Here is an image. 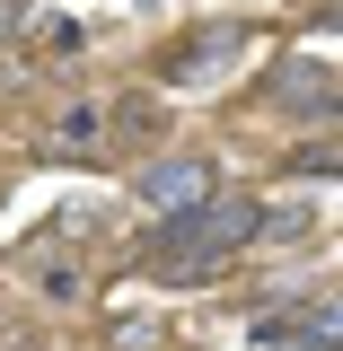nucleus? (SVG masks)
<instances>
[{
	"label": "nucleus",
	"instance_id": "nucleus-1",
	"mask_svg": "<svg viewBox=\"0 0 343 351\" xmlns=\"http://www.w3.org/2000/svg\"><path fill=\"white\" fill-rule=\"evenodd\" d=\"M256 211H264V193L220 184L194 211L150 219V228H141V263H150L159 281H176V290H203V281H220V272H238V263L256 255Z\"/></svg>",
	"mask_w": 343,
	"mask_h": 351
},
{
	"label": "nucleus",
	"instance_id": "nucleus-2",
	"mask_svg": "<svg viewBox=\"0 0 343 351\" xmlns=\"http://www.w3.org/2000/svg\"><path fill=\"white\" fill-rule=\"evenodd\" d=\"M256 114H273V123H291V132H335L343 123L335 62H326V53H282V62L256 80Z\"/></svg>",
	"mask_w": 343,
	"mask_h": 351
},
{
	"label": "nucleus",
	"instance_id": "nucleus-3",
	"mask_svg": "<svg viewBox=\"0 0 343 351\" xmlns=\"http://www.w3.org/2000/svg\"><path fill=\"white\" fill-rule=\"evenodd\" d=\"M256 44H264V27H247V18H212V27H194L185 44L159 53V80H168V88H220Z\"/></svg>",
	"mask_w": 343,
	"mask_h": 351
},
{
	"label": "nucleus",
	"instance_id": "nucleus-4",
	"mask_svg": "<svg viewBox=\"0 0 343 351\" xmlns=\"http://www.w3.org/2000/svg\"><path fill=\"white\" fill-rule=\"evenodd\" d=\"M220 184H229V167H220L212 149H159V158H141V176H132V202L150 219H168V211H194Z\"/></svg>",
	"mask_w": 343,
	"mask_h": 351
},
{
	"label": "nucleus",
	"instance_id": "nucleus-5",
	"mask_svg": "<svg viewBox=\"0 0 343 351\" xmlns=\"http://www.w3.org/2000/svg\"><path fill=\"white\" fill-rule=\"evenodd\" d=\"M247 334L256 351H343V307L335 290H308L291 307H247Z\"/></svg>",
	"mask_w": 343,
	"mask_h": 351
},
{
	"label": "nucleus",
	"instance_id": "nucleus-6",
	"mask_svg": "<svg viewBox=\"0 0 343 351\" xmlns=\"http://www.w3.org/2000/svg\"><path fill=\"white\" fill-rule=\"evenodd\" d=\"M106 141H132V149L168 141V106L159 97H106Z\"/></svg>",
	"mask_w": 343,
	"mask_h": 351
},
{
	"label": "nucleus",
	"instance_id": "nucleus-7",
	"mask_svg": "<svg viewBox=\"0 0 343 351\" xmlns=\"http://www.w3.org/2000/svg\"><path fill=\"white\" fill-rule=\"evenodd\" d=\"M44 141H53V149H97V141H106V97H71V106H53Z\"/></svg>",
	"mask_w": 343,
	"mask_h": 351
},
{
	"label": "nucleus",
	"instance_id": "nucleus-8",
	"mask_svg": "<svg viewBox=\"0 0 343 351\" xmlns=\"http://www.w3.org/2000/svg\"><path fill=\"white\" fill-rule=\"evenodd\" d=\"M335 132H308L300 149H282V158H273V176H300V184H335Z\"/></svg>",
	"mask_w": 343,
	"mask_h": 351
},
{
	"label": "nucleus",
	"instance_id": "nucleus-9",
	"mask_svg": "<svg viewBox=\"0 0 343 351\" xmlns=\"http://www.w3.org/2000/svg\"><path fill=\"white\" fill-rule=\"evenodd\" d=\"M88 44H97V27H88V18H44V53H53V62H80Z\"/></svg>",
	"mask_w": 343,
	"mask_h": 351
},
{
	"label": "nucleus",
	"instance_id": "nucleus-10",
	"mask_svg": "<svg viewBox=\"0 0 343 351\" xmlns=\"http://www.w3.org/2000/svg\"><path fill=\"white\" fill-rule=\"evenodd\" d=\"M44 299L80 307V299H88V272H80V263H44Z\"/></svg>",
	"mask_w": 343,
	"mask_h": 351
},
{
	"label": "nucleus",
	"instance_id": "nucleus-11",
	"mask_svg": "<svg viewBox=\"0 0 343 351\" xmlns=\"http://www.w3.org/2000/svg\"><path fill=\"white\" fill-rule=\"evenodd\" d=\"M27 18H36L27 0H0V44H18V36H27Z\"/></svg>",
	"mask_w": 343,
	"mask_h": 351
}]
</instances>
